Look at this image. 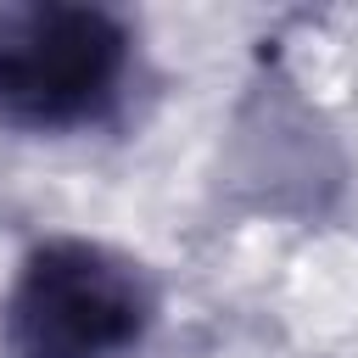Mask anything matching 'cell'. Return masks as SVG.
I'll return each instance as SVG.
<instances>
[{
  "instance_id": "cell-1",
  "label": "cell",
  "mask_w": 358,
  "mask_h": 358,
  "mask_svg": "<svg viewBox=\"0 0 358 358\" xmlns=\"http://www.w3.org/2000/svg\"><path fill=\"white\" fill-rule=\"evenodd\" d=\"M129 28L106 6L0 0V117L17 129H78L117 106Z\"/></svg>"
},
{
  "instance_id": "cell-2",
  "label": "cell",
  "mask_w": 358,
  "mask_h": 358,
  "mask_svg": "<svg viewBox=\"0 0 358 358\" xmlns=\"http://www.w3.org/2000/svg\"><path fill=\"white\" fill-rule=\"evenodd\" d=\"M157 319V291L112 246L45 241L6 296L11 358H123Z\"/></svg>"
}]
</instances>
